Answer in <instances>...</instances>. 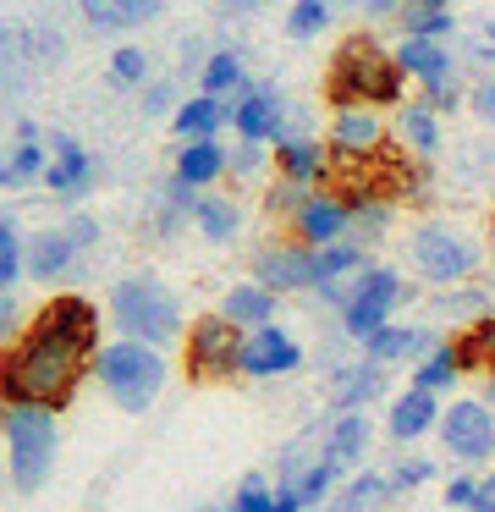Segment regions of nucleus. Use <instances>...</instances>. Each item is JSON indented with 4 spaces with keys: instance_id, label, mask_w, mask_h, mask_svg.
<instances>
[{
    "instance_id": "1",
    "label": "nucleus",
    "mask_w": 495,
    "mask_h": 512,
    "mask_svg": "<svg viewBox=\"0 0 495 512\" xmlns=\"http://www.w3.org/2000/svg\"><path fill=\"white\" fill-rule=\"evenodd\" d=\"M88 358L50 347L39 336L22 331L17 342L0 347V408H50L61 413L77 397V380H83Z\"/></svg>"
},
{
    "instance_id": "2",
    "label": "nucleus",
    "mask_w": 495,
    "mask_h": 512,
    "mask_svg": "<svg viewBox=\"0 0 495 512\" xmlns=\"http://www.w3.org/2000/svg\"><path fill=\"white\" fill-rule=\"evenodd\" d=\"M407 72L396 67V56H385L380 39L352 34L341 39V50L330 56V105L336 111H374V105H396L402 100Z\"/></svg>"
},
{
    "instance_id": "3",
    "label": "nucleus",
    "mask_w": 495,
    "mask_h": 512,
    "mask_svg": "<svg viewBox=\"0 0 495 512\" xmlns=\"http://www.w3.org/2000/svg\"><path fill=\"white\" fill-rule=\"evenodd\" d=\"M110 320L127 342H149V347H171L187 336L182 298L160 276H121L110 287Z\"/></svg>"
},
{
    "instance_id": "4",
    "label": "nucleus",
    "mask_w": 495,
    "mask_h": 512,
    "mask_svg": "<svg viewBox=\"0 0 495 512\" xmlns=\"http://www.w3.org/2000/svg\"><path fill=\"white\" fill-rule=\"evenodd\" d=\"M0 435H6V474L17 496L50 485L55 452H61V430H55L50 408H0Z\"/></svg>"
},
{
    "instance_id": "5",
    "label": "nucleus",
    "mask_w": 495,
    "mask_h": 512,
    "mask_svg": "<svg viewBox=\"0 0 495 512\" xmlns=\"http://www.w3.org/2000/svg\"><path fill=\"white\" fill-rule=\"evenodd\" d=\"M94 380L121 413H149L154 397L165 391V358H160V347H149V342H127V336H116V342L99 347Z\"/></svg>"
},
{
    "instance_id": "6",
    "label": "nucleus",
    "mask_w": 495,
    "mask_h": 512,
    "mask_svg": "<svg viewBox=\"0 0 495 512\" xmlns=\"http://www.w3.org/2000/svg\"><path fill=\"white\" fill-rule=\"evenodd\" d=\"M242 336L248 331H237L220 309L198 314V320L187 325V336H182L187 380H198V386H231V380H242Z\"/></svg>"
},
{
    "instance_id": "7",
    "label": "nucleus",
    "mask_w": 495,
    "mask_h": 512,
    "mask_svg": "<svg viewBox=\"0 0 495 512\" xmlns=\"http://www.w3.org/2000/svg\"><path fill=\"white\" fill-rule=\"evenodd\" d=\"M413 298V292L402 287V276H396L391 265H369L358 270V276L341 287V336H352V342H369L374 331H385L391 325V314L402 309V303Z\"/></svg>"
},
{
    "instance_id": "8",
    "label": "nucleus",
    "mask_w": 495,
    "mask_h": 512,
    "mask_svg": "<svg viewBox=\"0 0 495 512\" xmlns=\"http://www.w3.org/2000/svg\"><path fill=\"white\" fill-rule=\"evenodd\" d=\"M28 336H39V342L50 347H66V353L88 358L94 364L99 358V336H105V325H99V309L94 298H83V292H55V298H44L39 309H33L28 320Z\"/></svg>"
},
{
    "instance_id": "9",
    "label": "nucleus",
    "mask_w": 495,
    "mask_h": 512,
    "mask_svg": "<svg viewBox=\"0 0 495 512\" xmlns=\"http://www.w3.org/2000/svg\"><path fill=\"white\" fill-rule=\"evenodd\" d=\"M407 259H413V270L429 281V287H451V281H468L484 254H479L473 237L457 232V226L424 221V226H413V237H407Z\"/></svg>"
},
{
    "instance_id": "10",
    "label": "nucleus",
    "mask_w": 495,
    "mask_h": 512,
    "mask_svg": "<svg viewBox=\"0 0 495 512\" xmlns=\"http://www.w3.org/2000/svg\"><path fill=\"white\" fill-rule=\"evenodd\" d=\"M440 446L457 457L462 468H484L495 463V408L484 397H457L440 413Z\"/></svg>"
},
{
    "instance_id": "11",
    "label": "nucleus",
    "mask_w": 495,
    "mask_h": 512,
    "mask_svg": "<svg viewBox=\"0 0 495 512\" xmlns=\"http://www.w3.org/2000/svg\"><path fill=\"white\" fill-rule=\"evenodd\" d=\"M303 369V342L286 325H259L242 336V380H281Z\"/></svg>"
},
{
    "instance_id": "12",
    "label": "nucleus",
    "mask_w": 495,
    "mask_h": 512,
    "mask_svg": "<svg viewBox=\"0 0 495 512\" xmlns=\"http://www.w3.org/2000/svg\"><path fill=\"white\" fill-rule=\"evenodd\" d=\"M352 237V204L336 199V193H308L303 210L292 215V243L303 248H330Z\"/></svg>"
},
{
    "instance_id": "13",
    "label": "nucleus",
    "mask_w": 495,
    "mask_h": 512,
    "mask_svg": "<svg viewBox=\"0 0 495 512\" xmlns=\"http://www.w3.org/2000/svg\"><path fill=\"white\" fill-rule=\"evenodd\" d=\"M253 281L270 287L275 298L281 292H314V248L303 243H270L253 254Z\"/></svg>"
},
{
    "instance_id": "14",
    "label": "nucleus",
    "mask_w": 495,
    "mask_h": 512,
    "mask_svg": "<svg viewBox=\"0 0 495 512\" xmlns=\"http://www.w3.org/2000/svg\"><path fill=\"white\" fill-rule=\"evenodd\" d=\"M440 397L435 391H418V386H407V391H396L391 397V408H385V435H391L396 446H413V441H424L429 430H440Z\"/></svg>"
},
{
    "instance_id": "15",
    "label": "nucleus",
    "mask_w": 495,
    "mask_h": 512,
    "mask_svg": "<svg viewBox=\"0 0 495 512\" xmlns=\"http://www.w3.org/2000/svg\"><path fill=\"white\" fill-rule=\"evenodd\" d=\"M325 391H330V408L336 413H358V408H369V402L385 391V364H374V358L336 364L330 380H325Z\"/></svg>"
},
{
    "instance_id": "16",
    "label": "nucleus",
    "mask_w": 495,
    "mask_h": 512,
    "mask_svg": "<svg viewBox=\"0 0 495 512\" xmlns=\"http://www.w3.org/2000/svg\"><path fill=\"white\" fill-rule=\"evenodd\" d=\"M446 342V336H435L429 325H385V331H374L369 342H363V358H374V364H418V358H429L435 347Z\"/></svg>"
},
{
    "instance_id": "17",
    "label": "nucleus",
    "mask_w": 495,
    "mask_h": 512,
    "mask_svg": "<svg viewBox=\"0 0 495 512\" xmlns=\"http://www.w3.org/2000/svg\"><path fill=\"white\" fill-rule=\"evenodd\" d=\"M231 127L242 133V144H270V138H281L286 127V105L275 89H242V100L231 105Z\"/></svg>"
},
{
    "instance_id": "18",
    "label": "nucleus",
    "mask_w": 495,
    "mask_h": 512,
    "mask_svg": "<svg viewBox=\"0 0 495 512\" xmlns=\"http://www.w3.org/2000/svg\"><path fill=\"white\" fill-rule=\"evenodd\" d=\"M319 441H325V457H330V463H336L341 474L352 479V468H358L363 452L374 446V419H369L363 408H358V413H330V424L319 430Z\"/></svg>"
},
{
    "instance_id": "19",
    "label": "nucleus",
    "mask_w": 495,
    "mask_h": 512,
    "mask_svg": "<svg viewBox=\"0 0 495 512\" xmlns=\"http://www.w3.org/2000/svg\"><path fill=\"white\" fill-rule=\"evenodd\" d=\"M385 149V127H380V116L374 111H336L330 116V155L336 160H369V155H380Z\"/></svg>"
},
{
    "instance_id": "20",
    "label": "nucleus",
    "mask_w": 495,
    "mask_h": 512,
    "mask_svg": "<svg viewBox=\"0 0 495 512\" xmlns=\"http://www.w3.org/2000/svg\"><path fill=\"white\" fill-rule=\"evenodd\" d=\"M77 254H83V248L66 237V226L33 232V237H28V281H61V276H72Z\"/></svg>"
},
{
    "instance_id": "21",
    "label": "nucleus",
    "mask_w": 495,
    "mask_h": 512,
    "mask_svg": "<svg viewBox=\"0 0 495 512\" xmlns=\"http://www.w3.org/2000/svg\"><path fill=\"white\" fill-rule=\"evenodd\" d=\"M88 182H94V160H88V149L77 144L72 133L55 138V160H50V177H44V188L61 193V199H83Z\"/></svg>"
},
{
    "instance_id": "22",
    "label": "nucleus",
    "mask_w": 495,
    "mask_h": 512,
    "mask_svg": "<svg viewBox=\"0 0 495 512\" xmlns=\"http://www.w3.org/2000/svg\"><path fill=\"white\" fill-rule=\"evenodd\" d=\"M275 309H281V298H275L270 287H259V281H237V287H226V298H220V314H226L237 331H259V325H275Z\"/></svg>"
},
{
    "instance_id": "23",
    "label": "nucleus",
    "mask_w": 495,
    "mask_h": 512,
    "mask_svg": "<svg viewBox=\"0 0 495 512\" xmlns=\"http://www.w3.org/2000/svg\"><path fill=\"white\" fill-rule=\"evenodd\" d=\"M275 166H281L286 182L297 188H319L330 177V149H319L314 138H281L275 144Z\"/></svg>"
},
{
    "instance_id": "24",
    "label": "nucleus",
    "mask_w": 495,
    "mask_h": 512,
    "mask_svg": "<svg viewBox=\"0 0 495 512\" xmlns=\"http://www.w3.org/2000/svg\"><path fill=\"white\" fill-rule=\"evenodd\" d=\"M231 171V155L220 149V138H198V144H182L176 149V177L187 182V188L209 193V182L226 177Z\"/></svg>"
},
{
    "instance_id": "25",
    "label": "nucleus",
    "mask_w": 495,
    "mask_h": 512,
    "mask_svg": "<svg viewBox=\"0 0 495 512\" xmlns=\"http://www.w3.org/2000/svg\"><path fill=\"white\" fill-rule=\"evenodd\" d=\"M220 122H231V105L215 100V94H193V100H182V105H176V116H171V127H176V138H182V144L215 138Z\"/></svg>"
},
{
    "instance_id": "26",
    "label": "nucleus",
    "mask_w": 495,
    "mask_h": 512,
    "mask_svg": "<svg viewBox=\"0 0 495 512\" xmlns=\"http://www.w3.org/2000/svg\"><path fill=\"white\" fill-rule=\"evenodd\" d=\"M33 78V28L0 23V94H17Z\"/></svg>"
},
{
    "instance_id": "27",
    "label": "nucleus",
    "mask_w": 495,
    "mask_h": 512,
    "mask_svg": "<svg viewBox=\"0 0 495 512\" xmlns=\"http://www.w3.org/2000/svg\"><path fill=\"white\" fill-rule=\"evenodd\" d=\"M391 496H396V485H391V474H352L347 485L330 496V507L325 512H385L391 507Z\"/></svg>"
},
{
    "instance_id": "28",
    "label": "nucleus",
    "mask_w": 495,
    "mask_h": 512,
    "mask_svg": "<svg viewBox=\"0 0 495 512\" xmlns=\"http://www.w3.org/2000/svg\"><path fill=\"white\" fill-rule=\"evenodd\" d=\"M77 12L88 17L94 28L116 34V28H143L160 17V0H77Z\"/></svg>"
},
{
    "instance_id": "29",
    "label": "nucleus",
    "mask_w": 495,
    "mask_h": 512,
    "mask_svg": "<svg viewBox=\"0 0 495 512\" xmlns=\"http://www.w3.org/2000/svg\"><path fill=\"white\" fill-rule=\"evenodd\" d=\"M39 177H50V149H44V138H17V149L0 155V188H28Z\"/></svg>"
},
{
    "instance_id": "30",
    "label": "nucleus",
    "mask_w": 495,
    "mask_h": 512,
    "mask_svg": "<svg viewBox=\"0 0 495 512\" xmlns=\"http://www.w3.org/2000/svg\"><path fill=\"white\" fill-rule=\"evenodd\" d=\"M457 380H462V353H457V342H440L429 358H418V364H413V386H418V391H435V397H440V391H451Z\"/></svg>"
},
{
    "instance_id": "31",
    "label": "nucleus",
    "mask_w": 495,
    "mask_h": 512,
    "mask_svg": "<svg viewBox=\"0 0 495 512\" xmlns=\"http://www.w3.org/2000/svg\"><path fill=\"white\" fill-rule=\"evenodd\" d=\"M198 83H204L198 94H215V100H226V94L248 89V67H242L237 50H215V56L198 67Z\"/></svg>"
},
{
    "instance_id": "32",
    "label": "nucleus",
    "mask_w": 495,
    "mask_h": 512,
    "mask_svg": "<svg viewBox=\"0 0 495 512\" xmlns=\"http://www.w3.org/2000/svg\"><path fill=\"white\" fill-rule=\"evenodd\" d=\"M193 226L209 237V243H231V237L242 232V210L231 199H220V193H204L193 210Z\"/></svg>"
},
{
    "instance_id": "33",
    "label": "nucleus",
    "mask_w": 495,
    "mask_h": 512,
    "mask_svg": "<svg viewBox=\"0 0 495 512\" xmlns=\"http://www.w3.org/2000/svg\"><path fill=\"white\" fill-rule=\"evenodd\" d=\"M457 353H462V369H479V375H490V369H495V314L462 325V331H457Z\"/></svg>"
},
{
    "instance_id": "34",
    "label": "nucleus",
    "mask_w": 495,
    "mask_h": 512,
    "mask_svg": "<svg viewBox=\"0 0 495 512\" xmlns=\"http://www.w3.org/2000/svg\"><path fill=\"white\" fill-rule=\"evenodd\" d=\"M231 512H297V507L275 490L270 474H242L237 496H231Z\"/></svg>"
},
{
    "instance_id": "35",
    "label": "nucleus",
    "mask_w": 495,
    "mask_h": 512,
    "mask_svg": "<svg viewBox=\"0 0 495 512\" xmlns=\"http://www.w3.org/2000/svg\"><path fill=\"white\" fill-rule=\"evenodd\" d=\"M22 276H28V243H22L17 221L0 215V292H17Z\"/></svg>"
},
{
    "instance_id": "36",
    "label": "nucleus",
    "mask_w": 495,
    "mask_h": 512,
    "mask_svg": "<svg viewBox=\"0 0 495 512\" xmlns=\"http://www.w3.org/2000/svg\"><path fill=\"white\" fill-rule=\"evenodd\" d=\"M402 138H407V149H413L418 160H429L440 149V116L429 111V105H407L402 111Z\"/></svg>"
},
{
    "instance_id": "37",
    "label": "nucleus",
    "mask_w": 495,
    "mask_h": 512,
    "mask_svg": "<svg viewBox=\"0 0 495 512\" xmlns=\"http://www.w3.org/2000/svg\"><path fill=\"white\" fill-rule=\"evenodd\" d=\"M385 226H391V199H369V204H358V210H352V237H347V243L369 248Z\"/></svg>"
},
{
    "instance_id": "38",
    "label": "nucleus",
    "mask_w": 495,
    "mask_h": 512,
    "mask_svg": "<svg viewBox=\"0 0 495 512\" xmlns=\"http://www.w3.org/2000/svg\"><path fill=\"white\" fill-rule=\"evenodd\" d=\"M325 23H330L325 0H292V12H286V34H292V39H314Z\"/></svg>"
},
{
    "instance_id": "39",
    "label": "nucleus",
    "mask_w": 495,
    "mask_h": 512,
    "mask_svg": "<svg viewBox=\"0 0 495 512\" xmlns=\"http://www.w3.org/2000/svg\"><path fill=\"white\" fill-rule=\"evenodd\" d=\"M143 78H149V56H143L138 45H121L116 56H110V83H116V89H138Z\"/></svg>"
},
{
    "instance_id": "40",
    "label": "nucleus",
    "mask_w": 495,
    "mask_h": 512,
    "mask_svg": "<svg viewBox=\"0 0 495 512\" xmlns=\"http://www.w3.org/2000/svg\"><path fill=\"white\" fill-rule=\"evenodd\" d=\"M385 474H391V485H396V490H418V485H435L440 468L429 463V457H396V463L385 468Z\"/></svg>"
},
{
    "instance_id": "41",
    "label": "nucleus",
    "mask_w": 495,
    "mask_h": 512,
    "mask_svg": "<svg viewBox=\"0 0 495 512\" xmlns=\"http://www.w3.org/2000/svg\"><path fill=\"white\" fill-rule=\"evenodd\" d=\"M402 23H407V39H446L451 28H457V23H451V12H424V6H413Z\"/></svg>"
},
{
    "instance_id": "42",
    "label": "nucleus",
    "mask_w": 495,
    "mask_h": 512,
    "mask_svg": "<svg viewBox=\"0 0 495 512\" xmlns=\"http://www.w3.org/2000/svg\"><path fill=\"white\" fill-rule=\"evenodd\" d=\"M473 490H479V479H473V468H462V474L446 479V512H468L473 507Z\"/></svg>"
},
{
    "instance_id": "43",
    "label": "nucleus",
    "mask_w": 495,
    "mask_h": 512,
    "mask_svg": "<svg viewBox=\"0 0 495 512\" xmlns=\"http://www.w3.org/2000/svg\"><path fill=\"white\" fill-rule=\"evenodd\" d=\"M22 331H28V325H22L17 298H11V292H0V347H6V342H17Z\"/></svg>"
},
{
    "instance_id": "44",
    "label": "nucleus",
    "mask_w": 495,
    "mask_h": 512,
    "mask_svg": "<svg viewBox=\"0 0 495 512\" xmlns=\"http://www.w3.org/2000/svg\"><path fill=\"white\" fill-rule=\"evenodd\" d=\"M171 105H182V100H176V89H171V78H165V83H149V89H143V111H149V116H165Z\"/></svg>"
},
{
    "instance_id": "45",
    "label": "nucleus",
    "mask_w": 495,
    "mask_h": 512,
    "mask_svg": "<svg viewBox=\"0 0 495 512\" xmlns=\"http://www.w3.org/2000/svg\"><path fill=\"white\" fill-rule=\"evenodd\" d=\"M468 105H473V116H484V122L495 127V78H484V83H473V94H468Z\"/></svg>"
},
{
    "instance_id": "46",
    "label": "nucleus",
    "mask_w": 495,
    "mask_h": 512,
    "mask_svg": "<svg viewBox=\"0 0 495 512\" xmlns=\"http://www.w3.org/2000/svg\"><path fill=\"white\" fill-rule=\"evenodd\" d=\"M66 237H72L77 248H94L99 243V221L94 215H72V221H66Z\"/></svg>"
},
{
    "instance_id": "47",
    "label": "nucleus",
    "mask_w": 495,
    "mask_h": 512,
    "mask_svg": "<svg viewBox=\"0 0 495 512\" xmlns=\"http://www.w3.org/2000/svg\"><path fill=\"white\" fill-rule=\"evenodd\" d=\"M259 166H264V144H242L237 155H231V171H237V177H253Z\"/></svg>"
},
{
    "instance_id": "48",
    "label": "nucleus",
    "mask_w": 495,
    "mask_h": 512,
    "mask_svg": "<svg viewBox=\"0 0 495 512\" xmlns=\"http://www.w3.org/2000/svg\"><path fill=\"white\" fill-rule=\"evenodd\" d=\"M468 512H495V468L479 474V490H473V507Z\"/></svg>"
},
{
    "instance_id": "49",
    "label": "nucleus",
    "mask_w": 495,
    "mask_h": 512,
    "mask_svg": "<svg viewBox=\"0 0 495 512\" xmlns=\"http://www.w3.org/2000/svg\"><path fill=\"white\" fill-rule=\"evenodd\" d=\"M363 6H369V12H374V17H391V12H396V6H402V0H363Z\"/></svg>"
},
{
    "instance_id": "50",
    "label": "nucleus",
    "mask_w": 495,
    "mask_h": 512,
    "mask_svg": "<svg viewBox=\"0 0 495 512\" xmlns=\"http://www.w3.org/2000/svg\"><path fill=\"white\" fill-rule=\"evenodd\" d=\"M226 12H253V6H264V0H220Z\"/></svg>"
},
{
    "instance_id": "51",
    "label": "nucleus",
    "mask_w": 495,
    "mask_h": 512,
    "mask_svg": "<svg viewBox=\"0 0 495 512\" xmlns=\"http://www.w3.org/2000/svg\"><path fill=\"white\" fill-rule=\"evenodd\" d=\"M413 6H424V12H446L451 0H413Z\"/></svg>"
},
{
    "instance_id": "52",
    "label": "nucleus",
    "mask_w": 495,
    "mask_h": 512,
    "mask_svg": "<svg viewBox=\"0 0 495 512\" xmlns=\"http://www.w3.org/2000/svg\"><path fill=\"white\" fill-rule=\"evenodd\" d=\"M484 402H490V408H495V369H490V375H484Z\"/></svg>"
},
{
    "instance_id": "53",
    "label": "nucleus",
    "mask_w": 495,
    "mask_h": 512,
    "mask_svg": "<svg viewBox=\"0 0 495 512\" xmlns=\"http://www.w3.org/2000/svg\"><path fill=\"white\" fill-rule=\"evenodd\" d=\"M198 512H231V507H198Z\"/></svg>"
},
{
    "instance_id": "54",
    "label": "nucleus",
    "mask_w": 495,
    "mask_h": 512,
    "mask_svg": "<svg viewBox=\"0 0 495 512\" xmlns=\"http://www.w3.org/2000/svg\"><path fill=\"white\" fill-rule=\"evenodd\" d=\"M484 34H490V39H495V17H490V28H484Z\"/></svg>"
}]
</instances>
